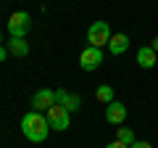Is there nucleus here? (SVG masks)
<instances>
[{"label": "nucleus", "mask_w": 158, "mask_h": 148, "mask_svg": "<svg viewBox=\"0 0 158 148\" xmlns=\"http://www.w3.org/2000/svg\"><path fill=\"white\" fill-rule=\"evenodd\" d=\"M48 130H50V124H48V116H42L40 111H27V114L21 116V132L27 140L32 143H42L48 137Z\"/></svg>", "instance_id": "f257e3e1"}, {"label": "nucleus", "mask_w": 158, "mask_h": 148, "mask_svg": "<svg viewBox=\"0 0 158 148\" xmlns=\"http://www.w3.org/2000/svg\"><path fill=\"white\" fill-rule=\"evenodd\" d=\"M69 122H71V111H69L66 106H61V103H56V106L48 108V124H50V130H69Z\"/></svg>", "instance_id": "f03ea898"}, {"label": "nucleus", "mask_w": 158, "mask_h": 148, "mask_svg": "<svg viewBox=\"0 0 158 148\" xmlns=\"http://www.w3.org/2000/svg\"><path fill=\"white\" fill-rule=\"evenodd\" d=\"M108 40H111V27L106 21H92L90 29H87V42L92 48H103L108 45Z\"/></svg>", "instance_id": "7ed1b4c3"}, {"label": "nucleus", "mask_w": 158, "mask_h": 148, "mask_svg": "<svg viewBox=\"0 0 158 148\" xmlns=\"http://www.w3.org/2000/svg\"><path fill=\"white\" fill-rule=\"evenodd\" d=\"M32 29V19L27 11H16L8 19V34L11 37H27V32Z\"/></svg>", "instance_id": "20e7f679"}, {"label": "nucleus", "mask_w": 158, "mask_h": 148, "mask_svg": "<svg viewBox=\"0 0 158 148\" xmlns=\"http://www.w3.org/2000/svg\"><path fill=\"white\" fill-rule=\"evenodd\" d=\"M100 63H103V48L87 45L85 50H82V56H79V66L85 69V72H95Z\"/></svg>", "instance_id": "39448f33"}, {"label": "nucleus", "mask_w": 158, "mask_h": 148, "mask_svg": "<svg viewBox=\"0 0 158 148\" xmlns=\"http://www.w3.org/2000/svg\"><path fill=\"white\" fill-rule=\"evenodd\" d=\"M50 106H56V90L42 87L32 95V111H48Z\"/></svg>", "instance_id": "423d86ee"}, {"label": "nucleus", "mask_w": 158, "mask_h": 148, "mask_svg": "<svg viewBox=\"0 0 158 148\" xmlns=\"http://www.w3.org/2000/svg\"><path fill=\"white\" fill-rule=\"evenodd\" d=\"M106 119L111 122V124H121V122L127 119V106L118 101H111L106 106Z\"/></svg>", "instance_id": "0eeeda50"}, {"label": "nucleus", "mask_w": 158, "mask_h": 148, "mask_svg": "<svg viewBox=\"0 0 158 148\" xmlns=\"http://www.w3.org/2000/svg\"><path fill=\"white\" fill-rule=\"evenodd\" d=\"M127 48H129V37H127L124 32L111 34V40H108V50H111V56H121V53H127Z\"/></svg>", "instance_id": "6e6552de"}, {"label": "nucleus", "mask_w": 158, "mask_h": 148, "mask_svg": "<svg viewBox=\"0 0 158 148\" xmlns=\"http://www.w3.org/2000/svg\"><path fill=\"white\" fill-rule=\"evenodd\" d=\"M56 103L66 106L69 111H77V108L82 106V98L74 95V93H66V90H56Z\"/></svg>", "instance_id": "1a4fd4ad"}, {"label": "nucleus", "mask_w": 158, "mask_h": 148, "mask_svg": "<svg viewBox=\"0 0 158 148\" xmlns=\"http://www.w3.org/2000/svg\"><path fill=\"white\" fill-rule=\"evenodd\" d=\"M137 63H140L142 69H153V66L158 63V56H156V50H153L150 45L140 48V50H137Z\"/></svg>", "instance_id": "9d476101"}, {"label": "nucleus", "mask_w": 158, "mask_h": 148, "mask_svg": "<svg viewBox=\"0 0 158 148\" xmlns=\"http://www.w3.org/2000/svg\"><path fill=\"white\" fill-rule=\"evenodd\" d=\"M8 53H11V56L24 58V56L29 53V42H27V37H11V40H8Z\"/></svg>", "instance_id": "9b49d317"}, {"label": "nucleus", "mask_w": 158, "mask_h": 148, "mask_svg": "<svg viewBox=\"0 0 158 148\" xmlns=\"http://www.w3.org/2000/svg\"><path fill=\"white\" fill-rule=\"evenodd\" d=\"M95 98H98L100 103H106V106H108L111 101H116V98H113V87H111V85H100V87L95 90Z\"/></svg>", "instance_id": "f8f14e48"}, {"label": "nucleus", "mask_w": 158, "mask_h": 148, "mask_svg": "<svg viewBox=\"0 0 158 148\" xmlns=\"http://www.w3.org/2000/svg\"><path fill=\"white\" fill-rule=\"evenodd\" d=\"M116 140H121V143H127V146H132V143H135V132H132L129 127H118V130H116Z\"/></svg>", "instance_id": "ddd939ff"}, {"label": "nucleus", "mask_w": 158, "mask_h": 148, "mask_svg": "<svg viewBox=\"0 0 158 148\" xmlns=\"http://www.w3.org/2000/svg\"><path fill=\"white\" fill-rule=\"evenodd\" d=\"M129 148H153V146H150V143H145V140H135Z\"/></svg>", "instance_id": "4468645a"}, {"label": "nucleus", "mask_w": 158, "mask_h": 148, "mask_svg": "<svg viewBox=\"0 0 158 148\" xmlns=\"http://www.w3.org/2000/svg\"><path fill=\"white\" fill-rule=\"evenodd\" d=\"M106 148H129V146H127V143H121V140H113V143H108Z\"/></svg>", "instance_id": "2eb2a0df"}, {"label": "nucleus", "mask_w": 158, "mask_h": 148, "mask_svg": "<svg viewBox=\"0 0 158 148\" xmlns=\"http://www.w3.org/2000/svg\"><path fill=\"white\" fill-rule=\"evenodd\" d=\"M150 48H153V50L158 53V37H153V45H150Z\"/></svg>", "instance_id": "dca6fc26"}, {"label": "nucleus", "mask_w": 158, "mask_h": 148, "mask_svg": "<svg viewBox=\"0 0 158 148\" xmlns=\"http://www.w3.org/2000/svg\"><path fill=\"white\" fill-rule=\"evenodd\" d=\"M0 61H6V48L0 45Z\"/></svg>", "instance_id": "f3484780"}, {"label": "nucleus", "mask_w": 158, "mask_h": 148, "mask_svg": "<svg viewBox=\"0 0 158 148\" xmlns=\"http://www.w3.org/2000/svg\"><path fill=\"white\" fill-rule=\"evenodd\" d=\"M0 42H3V34H0Z\"/></svg>", "instance_id": "a211bd4d"}]
</instances>
